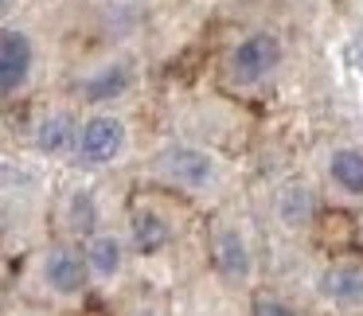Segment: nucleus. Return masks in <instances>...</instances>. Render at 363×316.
I'll return each instance as SVG.
<instances>
[{
  "label": "nucleus",
  "mask_w": 363,
  "mask_h": 316,
  "mask_svg": "<svg viewBox=\"0 0 363 316\" xmlns=\"http://www.w3.org/2000/svg\"><path fill=\"white\" fill-rule=\"evenodd\" d=\"M285 43L274 32H250L246 40H238L227 55V79L235 86H258L281 67Z\"/></svg>",
  "instance_id": "1"
},
{
  "label": "nucleus",
  "mask_w": 363,
  "mask_h": 316,
  "mask_svg": "<svg viewBox=\"0 0 363 316\" xmlns=\"http://www.w3.org/2000/svg\"><path fill=\"white\" fill-rule=\"evenodd\" d=\"M157 168L168 184H176V188H184V191H207V188L219 184V160L207 149L188 145V141L164 145L160 157H157Z\"/></svg>",
  "instance_id": "2"
},
{
  "label": "nucleus",
  "mask_w": 363,
  "mask_h": 316,
  "mask_svg": "<svg viewBox=\"0 0 363 316\" xmlns=\"http://www.w3.org/2000/svg\"><path fill=\"white\" fill-rule=\"evenodd\" d=\"M125 145H129V129L118 113H90L79 129V149H74V157L90 168H102V164H113L125 152Z\"/></svg>",
  "instance_id": "3"
},
{
  "label": "nucleus",
  "mask_w": 363,
  "mask_h": 316,
  "mask_svg": "<svg viewBox=\"0 0 363 316\" xmlns=\"http://www.w3.org/2000/svg\"><path fill=\"white\" fill-rule=\"evenodd\" d=\"M32 71H35L32 35L20 24H4V32H0V90H4V98L20 94L32 82Z\"/></svg>",
  "instance_id": "4"
},
{
  "label": "nucleus",
  "mask_w": 363,
  "mask_h": 316,
  "mask_svg": "<svg viewBox=\"0 0 363 316\" xmlns=\"http://www.w3.org/2000/svg\"><path fill=\"white\" fill-rule=\"evenodd\" d=\"M40 277L55 297H79L94 273H90V266H86V254H79L74 246H51V250L43 254Z\"/></svg>",
  "instance_id": "5"
},
{
  "label": "nucleus",
  "mask_w": 363,
  "mask_h": 316,
  "mask_svg": "<svg viewBox=\"0 0 363 316\" xmlns=\"http://www.w3.org/2000/svg\"><path fill=\"white\" fill-rule=\"evenodd\" d=\"M211 261L215 273L230 285H246L254 277V250L238 227H219L211 238Z\"/></svg>",
  "instance_id": "6"
},
{
  "label": "nucleus",
  "mask_w": 363,
  "mask_h": 316,
  "mask_svg": "<svg viewBox=\"0 0 363 316\" xmlns=\"http://www.w3.org/2000/svg\"><path fill=\"white\" fill-rule=\"evenodd\" d=\"M316 293L324 305L355 308L363 305V261H332L316 277Z\"/></svg>",
  "instance_id": "7"
},
{
  "label": "nucleus",
  "mask_w": 363,
  "mask_h": 316,
  "mask_svg": "<svg viewBox=\"0 0 363 316\" xmlns=\"http://www.w3.org/2000/svg\"><path fill=\"white\" fill-rule=\"evenodd\" d=\"M137 82V71L125 63V59H110V63L94 67V71L82 79V98H86L90 106H110V102H121V98L133 90Z\"/></svg>",
  "instance_id": "8"
},
{
  "label": "nucleus",
  "mask_w": 363,
  "mask_h": 316,
  "mask_svg": "<svg viewBox=\"0 0 363 316\" xmlns=\"http://www.w3.org/2000/svg\"><path fill=\"white\" fill-rule=\"evenodd\" d=\"M79 121H74V113L71 110H51V113H43L40 118V125H35V152L40 157H51V160H59V157H71L74 149H79Z\"/></svg>",
  "instance_id": "9"
},
{
  "label": "nucleus",
  "mask_w": 363,
  "mask_h": 316,
  "mask_svg": "<svg viewBox=\"0 0 363 316\" xmlns=\"http://www.w3.org/2000/svg\"><path fill=\"white\" fill-rule=\"evenodd\" d=\"M168 242H172V227H168L164 215H157L152 207H133L129 211V246H133V254L152 258Z\"/></svg>",
  "instance_id": "10"
},
{
  "label": "nucleus",
  "mask_w": 363,
  "mask_h": 316,
  "mask_svg": "<svg viewBox=\"0 0 363 316\" xmlns=\"http://www.w3.org/2000/svg\"><path fill=\"white\" fill-rule=\"evenodd\" d=\"M328 180L340 196L363 199V149L355 145H340L328 152Z\"/></svg>",
  "instance_id": "11"
},
{
  "label": "nucleus",
  "mask_w": 363,
  "mask_h": 316,
  "mask_svg": "<svg viewBox=\"0 0 363 316\" xmlns=\"http://www.w3.org/2000/svg\"><path fill=\"white\" fill-rule=\"evenodd\" d=\"M82 254H86V266L98 281H113V277L121 273V266H125V242H121L118 235H106V230L90 235L86 246H82Z\"/></svg>",
  "instance_id": "12"
},
{
  "label": "nucleus",
  "mask_w": 363,
  "mask_h": 316,
  "mask_svg": "<svg viewBox=\"0 0 363 316\" xmlns=\"http://www.w3.org/2000/svg\"><path fill=\"white\" fill-rule=\"evenodd\" d=\"M277 219L285 222L289 230H305L308 222L316 219V196H313V188L308 184H301V180H289L281 191H277Z\"/></svg>",
  "instance_id": "13"
},
{
  "label": "nucleus",
  "mask_w": 363,
  "mask_h": 316,
  "mask_svg": "<svg viewBox=\"0 0 363 316\" xmlns=\"http://www.w3.org/2000/svg\"><path fill=\"white\" fill-rule=\"evenodd\" d=\"M67 227L74 230V235H98V219H102V211H98V196L90 188H74L71 196H67V211H63Z\"/></svg>",
  "instance_id": "14"
},
{
  "label": "nucleus",
  "mask_w": 363,
  "mask_h": 316,
  "mask_svg": "<svg viewBox=\"0 0 363 316\" xmlns=\"http://www.w3.org/2000/svg\"><path fill=\"white\" fill-rule=\"evenodd\" d=\"M254 316H301V312L281 297H258L254 300Z\"/></svg>",
  "instance_id": "15"
},
{
  "label": "nucleus",
  "mask_w": 363,
  "mask_h": 316,
  "mask_svg": "<svg viewBox=\"0 0 363 316\" xmlns=\"http://www.w3.org/2000/svg\"><path fill=\"white\" fill-rule=\"evenodd\" d=\"M344 59H347L352 67H359V71H363V32H355L352 40H347V47H344Z\"/></svg>",
  "instance_id": "16"
},
{
  "label": "nucleus",
  "mask_w": 363,
  "mask_h": 316,
  "mask_svg": "<svg viewBox=\"0 0 363 316\" xmlns=\"http://www.w3.org/2000/svg\"><path fill=\"white\" fill-rule=\"evenodd\" d=\"M133 316H160V312H157V308H149V305H145V308H137Z\"/></svg>",
  "instance_id": "17"
},
{
  "label": "nucleus",
  "mask_w": 363,
  "mask_h": 316,
  "mask_svg": "<svg viewBox=\"0 0 363 316\" xmlns=\"http://www.w3.org/2000/svg\"><path fill=\"white\" fill-rule=\"evenodd\" d=\"M9 4H12V0H4V9H9Z\"/></svg>",
  "instance_id": "18"
}]
</instances>
